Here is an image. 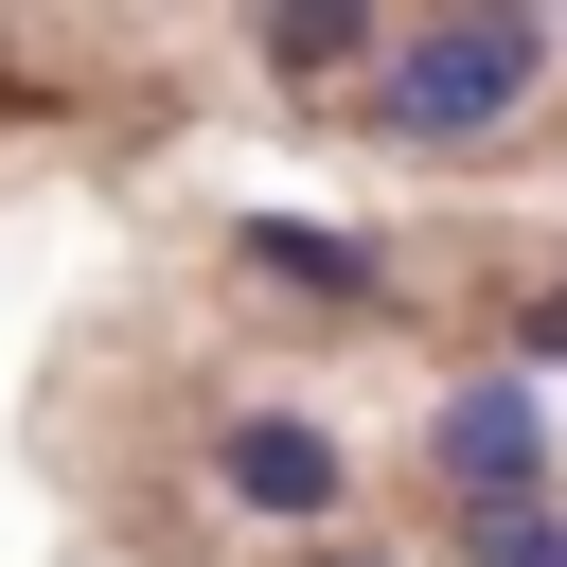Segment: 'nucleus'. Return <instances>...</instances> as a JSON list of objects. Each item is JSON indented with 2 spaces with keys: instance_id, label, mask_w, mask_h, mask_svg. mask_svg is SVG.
Here are the masks:
<instances>
[{
  "instance_id": "obj_5",
  "label": "nucleus",
  "mask_w": 567,
  "mask_h": 567,
  "mask_svg": "<svg viewBox=\"0 0 567 567\" xmlns=\"http://www.w3.org/2000/svg\"><path fill=\"white\" fill-rule=\"evenodd\" d=\"M266 71H390L372 18H266Z\"/></svg>"
},
{
  "instance_id": "obj_8",
  "label": "nucleus",
  "mask_w": 567,
  "mask_h": 567,
  "mask_svg": "<svg viewBox=\"0 0 567 567\" xmlns=\"http://www.w3.org/2000/svg\"><path fill=\"white\" fill-rule=\"evenodd\" d=\"M337 567H372V549H337Z\"/></svg>"
},
{
  "instance_id": "obj_4",
  "label": "nucleus",
  "mask_w": 567,
  "mask_h": 567,
  "mask_svg": "<svg viewBox=\"0 0 567 567\" xmlns=\"http://www.w3.org/2000/svg\"><path fill=\"white\" fill-rule=\"evenodd\" d=\"M248 266L301 284V301H354V284H372V248H354V230H301V213H248Z\"/></svg>"
},
{
  "instance_id": "obj_3",
  "label": "nucleus",
  "mask_w": 567,
  "mask_h": 567,
  "mask_svg": "<svg viewBox=\"0 0 567 567\" xmlns=\"http://www.w3.org/2000/svg\"><path fill=\"white\" fill-rule=\"evenodd\" d=\"M213 478H230L248 514H337V443H319V425H284V408H266V425H230V443H213Z\"/></svg>"
},
{
  "instance_id": "obj_7",
  "label": "nucleus",
  "mask_w": 567,
  "mask_h": 567,
  "mask_svg": "<svg viewBox=\"0 0 567 567\" xmlns=\"http://www.w3.org/2000/svg\"><path fill=\"white\" fill-rule=\"evenodd\" d=\"M532 354H567V301H532Z\"/></svg>"
},
{
  "instance_id": "obj_1",
  "label": "nucleus",
  "mask_w": 567,
  "mask_h": 567,
  "mask_svg": "<svg viewBox=\"0 0 567 567\" xmlns=\"http://www.w3.org/2000/svg\"><path fill=\"white\" fill-rule=\"evenodd\" d=\"M532 71H549V18H514V0L425 18V35H390V124L408 142H496L532 106Z\"/></svg>"
},
{
  "instance_id": "obj_2",
  "label": "nucleus",
  "mask_w": 567,
  "mask_h": 567,
  "mask_svg": "<svg viewBox=\"0 0 567 567\" xmlns=\"http://www.w3.org/2000/svg\"><path fill=\"white\" fill-rule=\"evenodd\" d=\"M425 461H443V478H461L478 514H532V461H549V408H532L514 372H478V390H461V408L425 425Z\"/></svg>"
},
{
  "instance_id": "obj_6",
  "label": "nucleus",
  "mask_w": 567,
  "mask_h": 567,
  "mask_svg": "<svg viewBox=\"0 0 567 567\" xmlns=\"http://www.w3.org/2000/svg\"><path fill=\"white\" fill-rule=\"evenodd\" d=\"M496 567H567V514H496Z\"/></svg>"
}]
</instances>
